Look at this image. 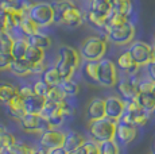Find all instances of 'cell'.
I'll return each mask as SVG.
<instances>
[{
	"instance_id": "cell-1",
	"label": "cell",
	"mask_w": 155,
	"mask_h": 154,
	"mask_svg": "<svg viewBox=\"0 0 155 154\" xmlns=\"http://www.w3.org/2000/svg\"><path fill=\"white\" fill-rule=\"evenodd\" d=\"M54 11V23L70 28L80 27L84 22V14L71 0H55L51 3Z\"/></svg>"
},
{
	"instance_id": "cell-2",
	"label": "cell",
	"mask_w": 155,
	"mask_h": 154,
	"mask_svg": "<svg viewBox=\"0 0 155 154\" xmlns=\"http://www.w3.org/2000/svg\"><path fill=\"white\" fill-rule=\"evenodd\" d=\"M81 62V55L76 49L70 46H61L58 50V58L55 62V69L58 70L62 80L71 79Z\"/></svg>"
},
{
	"instance_id": "cell-3",
	"label": "cell",
	"mask_w": 155,
	"mask_h": 154,
	"mask_svg": "<svg viewBox=\"0 0 155 154\" xmlns=\"http://www.w3.org/2000/svg\"><path fill=\"white\" fill-rule=\"evenodd\" d=\"M108 49L105 38L101 37H88L82 42L81 49H80V55L85 61H99L104 58Z\"/></svg>"
},
{
	"instance_id": "cell-4",
	"label": "cell",
	"mask_w": 155,
	"mask_h": 154,
	"mask_svg": "<svg viewBox=\"0 0 155 154\" xmlns=\"http://www.w3.org/2000/svg\"><path fill=\"white\" fill-rule=\"evenodd\" d=\"M116 123L117 122L108 119L105 116L101 119L92 120V122H89V134H91L92 139L97 143L115 139Z\"/></svg>"
},
{
	"instance_id": "cell-5",
	"label": "cell",
	"mask_w": 155,
	"mask_h": 154,
	"mask_svg": "<svg viewBox=\"0 0 155 154\" xmlns=\"http://www.w3.org/2000/svg\"><path fill=\"white\" fill-rule=\"evenodd\" d=\"M27 16L32 19L41 27H49L54 23V11H53L51 3L39 2L32 3L31 8L28 10Z\"/></svg>"
},
{
	"instance_id": "cell-6",
	"label": "cell",
	"mask_w": 155,
	"mask_h": 154,
	"mask_svg": "<svg viewBox=\"0 0 155 154\" xmlns=\"http://www.w3.org/2000/svg\"><path fill=\"white\" fill-rule=\"evenodd\" d=\"M103 31L105 32L107 39H109L115 45H121V46L131 43L134 37H135V27L130 22L120 26H116V27H107Z\"/></svg>"
},
{
	"instance_id": "cell-7",
	"label": "cell",
	"mask_w": 155,
	"mask_h": 154,
	"mask_svg": "<svg viewBox=\"0 0 155 154\" xmlns=\"http://www.w3.org/2000/svg\"><path fill=\"white\" fill-rule=\"evenodd\" d=\"M121 122H126L134 126H144L150 120V114L144 111L135 100H127L124 105V112L120 118Z\"/></svg>"
},
{
	"instance_id": "cell-8",
	"label": "cell",
	"mask_w": 155,
	"mask_h": 154,
	"mask_svg": "<svg viewBox=\"0 0 155 154\" xmlns=\"http://www.w3.org/2000/svg\"><path fill=\"white\" fill-rule=\"evenodd\" d=\"M96 81L107 88H112L116 85V82H117V68L111 60L101 58L97 61Z\"/></svg>"
},
{
	"instance_id": "cell-9",
	"label": "cell",
	"mask_w": 155,
	"mask_h": 154,
	"mask_svg": "<svg viewBox=\"0 0 155 154\" xmlns=\"http://www.w3.org/2000/svg\"><path fill=\"white\" fill-rule=\"evenodd\" d=\"M127 52L130 53L132 60L139 66H146V65H148L150 62H153L155 60V53H154L153 46L143 42V41L131 42Z\"/></svg>"
},
{
	"instance_id": "cell-10",
	"label": "cell",
	"mask_w": 155,
	"mask_h": 154,
	"mask_svg": "<svg viewBox=\"0 0 155 154\" xmlns=\"http://www.w3.org/2000/svg\"><path fill=\"white\" fill-rule=\"evenodd\" d=\"M20 129L30 134H41L46 130L53 129L46 119H43L39 114H27L26 112L19 119Z\"/></svg>"
},
{
	"instance_id": "cell-11",
	"label": "cell",
	"mask_w": 155,
	"mask_h": 154,
	"mask_svg": "<svg viewBox=\"0 0 155 154\" xmlns=\"http://www.w3.org/2000/svg\"><path fill=\"white\" fill-rule=\"evenodd\" d=\"M135 75H130V77L117 80V82H116L117 91L124 102H127V100H134L135 96L138 95V87H136V85H138L139 79L135 77Z\"/></svg>"
},
{
	"instance_id": "cell-12",
	"label": "cell",
	"mask_w": 155,
	"mask_h": 154,
	"mask_svg": "<svg viewBox=\"0 0 155 154\" xmlns=\"http://www.w3.org/2000/svg\"><path fill=\"white\" fill-rule=\"evenodd\" d=\"M104 104H105V118L119 122L124 112L126 102L121 97L112 95V96H108L107 99H104Z\"/></svg>"
},
{
	"instance_id": "cell-13",
	"label": "cell",
	"mask_w": 155,
	"mask_h": 154,
	"mask_svg": "<svg viewBox=\"0 0 155 154\" xmlns=\"http://www.w3.org/2000/svg\"><path fill=\"white\" fill-rule=\"evenodd\" d=\"M64 139H65V132L59 131L57 129H50L41 132L39 145L42 149L50 150V149H54V147L62 146L64 145Z\"/></svg>"
},
{
	"instance_id": "cell-14",
	"label": "cell",
	"mask_w": 155,
	"mask_h": 154,
	"mask_svg": "<svg viewBox=\"0 0 155 154\" xmlns=\"http://www.w3.org/2000/svg\"><path fill=\"white\" fill-rule=\"evenodd\" d=\"M136 132H138L136 131V126L119 120V122L116 123L115 139H117L121 145H128L135 139Z\"/></svg>"
},
{
	"instance_id": "cell-15",
	"label": "cell",
	"mask_w": 155,
	"mask_h": 154,
	"mask_svg": "<svg viewBox=\"0 0 155 154\" xmlns=\"http://www.w3.org/2000/svg\"><path fill=\"white\" fill-rule=\"evenodd\" d=\"M105 116V104H104V99L101 97H94L91 100V103L86 107V118L89 122L96 119H101Z\"/></svg>"
},
{
	"instance_id": "cell-16",
	"label": "cell",
	"mask_w": 155,
	"mask_h": 154,
	"mask_svg": "<svg viewBox=\"0 0 155 154\" xmlns=\"http://www.w3.org/2000/svg\"><path fill=\"white\" fill-rule=\"evenodd\" d=\"M86 139L84 138V135L78 131H69L65 132V139H64V149L66 150L68 153L76 152L78 147H81L84 145V142Z\"/></svg>"
},
{
	"instance_id": "cell-17",
	"label": "cell",
	"mask_w": 155,
	"mask_h": 154,
	"mask_svg": "<svg viewBox=\"0 0 155 154\" xmlns=\"http://www.w3.org/2000/svg\"><path fill=\"white\" fill-rule=\"evenodd\" d=\"M116 68L123 70V72H126L127 75H135L139 69V65L135 64V61L132 60L130 53L126 50V52L121 53L117 57V60H116Z\"/></svg>"
},
{
	"instance_id": "cell-18",
	"label": "cell",
	"mask_w": 155,
	"mask_h": 154,
	"mask_svg": "<svg viewBox=\"0 0 155 154\" xmlns=\"http://www.w3.org/2000/svg\"><path fill=\"white\" fill-rule=\"evenodd\" d=\"M45 103H46V97L35 95V93L23 99V104H25V109L27 114H39L42 111Z\"/></svg>"
},
{
	"instance_id": "cell-19",
	"label": "cell",
	"mask_w": 155,
	"mask_h": 154,
	"mask_svg": "<svg viewBox=\"0 0 155 154\" xmlns=\"http://www.w3.org/2000/svg\"><path fill=\"white\" fill-rule=\"evenodd\" d=\"M5 108H7V112L12 119L15 120H19L23 115L26 114V109H25V104H23V99L16 96L14 99H11L8 103H5Z\"/></svg>"
},
{
	"instance_id": "cell-20",
	"label": "cell",
	"mask_w": 155,
	"mask_h": 154,
	"mask_svg": "<svg viewBox=\"0 0 155 154\" xmlns=\"http://www.w3.org/2000/svg\"><path fill=\"white\" fill-rule=\"evenodd\" d=\"M134 100L144 111H147L148 114H151L155 109V93L154 92H138V95L135 96Z\"/></svg>"
},
{
	"instance_id": "cell-21",
	"label": "cell",
	"mask_w": 155,
	"mask_h": 154,
	"mask_svg": "<svg viewBox=\"0 0 155 154\" xmlns=\"http://www.w3.org/2000/svg\"><path fill=\"white\" fill-rule=\"evenodd\" d=\"M8 70H11V73L18 77H25V76L31 75V65L25 58H20V60H15L14 58Z\"/></svg>"
},
{
	"instance_id": "cell-22",
	"label": "cell",
	"mask_w": 155,
	"mask_h": 154,
	"mask_svg": "<svg viewBox=\"0 0 155 154\" xmlns=\"http://www.w3.org/2000/svg\"><path fill=\"white\" fill-rule=\"evenodd\" d=\"M27 42H28L30 46H35V47H39V49L46 50L51 46V38H50L49 35L43 34V32L38 31L37 34L27 37Z\"/></svg>"
},
{
	"instance_id": "cell-23",
	"label": "cell",
	"mask_w": 155,
	"mask_h": 154,
	"mask_svg": "<svg viewBox=\"0 0 155 154\" xmlns=\"http://www.w3.org/2000/svg\"><path fill=\"white\" fill-rule=\"evenodd\" d=\"M25 60L27 61L30 65L42 64V62L45 61V50L39 49V47L28 45L27 52H26V54H25Z\"/></svg>"
},
{
	"instance_id": "cell-24",
	"label": "cell",
	"mask_w": 155,
	"mask_h": 154,
	"mask_svg": "<svg viewBox=\"0 0 155 154\" xmlns=\"http://www.w3.org/2000/svg\"><path fill=\"white\" fill-rule=\"evenodd\" d=\"M16 142V139L4 126L0 124V154L8 152L12 147V145Z\"/></svg>"
},
{
	"instance_id": "cell-25",
	"label": "cell",
	"mask_w": 155,
	"mask_h": 154,
	"mask_svg": "<svg viewBox=\"0 0 155 154\" xmlns=\"http://www.w3.org/2000/svg\"><path fill=\"white\" fill-rule=\"evenodd\" d=\"M28 47V42L27 38H19V39H15L11 47V55L15 60H20V58H25V54L27 52Z\"/></svg>"
},
{
	"instance_id": "cell-26",
	"label": "cell",
	"mask_w": 155,
	"mask_h": 154,
	"mask_svg": "<svg viewBox=\"0 0 155 154\" xmlns=\"http://www.w3.org/2000/svg\"><path fill=\"white\" fill-rule=\"evenodd\" d=\"M19 30L23 34V37H30V35H34L39 31V26L34 22L32 19H30L28 16H25L22 20L19 22Z\"/></svg>"
},
{
	"instance_id": "cell-27",
	"label": "cell",
	"mask_w": 155,
	"mask_h": 154,
	"mask_svg": "<svg viewBox=\"0 0 155 154\" xmlns=\"http://www.w3.org/2000/svg\"><path fill=\"white\" fill-rule=\"evenodd\" d=\"M59 88L62 89V92L66 97H76L77 95L80 93V85L78 82L73 81L71 79H68V80H62L58 85Z\"/></svg>"
},
{
	"instance_id": "cell-28",
	"label": "cell",
	"mask_w": 155,
	"mask_h": 154,
	"mask_svg": "<svg viewBox=\"0 0 155 154\" xmlns=\"http://www.w3.org/2000/svg\"><path fill=\"white\" fill-rule=\"evenodd\" d=\"M84 18L88 20V23L93 27L99 28V30H104L107 25V16L105 15H101V14H97V12H93V11L88 10V12L84 15Z\"/></svg>"
},
{
	"instance_id": "cell-29",
	"label": "cell",
	"mask_w": 155,
	"mask_h": 154,
	"mask_svg": "<svg viewBox=\"0 0 155 154\" xmlns=\"http://www.w3.org/2000/svg\"><path fill=\"white\" fill-rule=\"evenodd\" d=\"M89 10L107 16L109 11L112 10L111 0H91L89 2Z\"/></svg>"
},
{
	"instance_id": "cell-30",
	"label": "cell",
	"mask_w": 155,
	"mask_h": 154,
	"mask_svg": "<svg viewBox=\"0 0 155 154\" xmlns=\"http://www.w3.org/2000/svg\"><path fill=\"white\" fill-rule=\"evenodd\" d=\"M18 95V88L10 82H3L0 84V103L5 104L11 99H14Z\"/></svg>"
},
{
	"instance_id": "cell-31",
	"label": "cell",
	"mask_w": 155,
	"mask_h": 154,
	"mask_svg": "<svg viewBox=\"0 0 155 154\" xmlns=\"http://www.w3.org/2000/svg\"><path fill=\"white\" fill-rule=\"evenodd\" d=\"M112 11L124 16H130L132 12V0H111Z\"/></svg>"
},
{
	"instance_id": "cell-32",
	"label": "cell",
	"mask_w": 155,
	"mask_h": 154,
	"mask_svg": "<svg viewBox=\"0 0 155 154\" xmlns=\"http://www.w3.org/2000/svg\"><path fill=\"white\" fill-rule=\"evenodd\" d=\"M42 80L45 82L50 85V87H55V85H59V82L62 81L61 76H59L58 70L55 69V66L51 68H46L45 72L42 73Z\"/></svg>"
},
{
	"instance_id": "cell-33",
	"label": "cell",
	"mask_w": 155,
	"mask_h": 154,
	"mask_svg": "<svg viewBox=\"0 0 155 154\" xmlns=\"http://www.w3.org/2000/svg\"><path fill=\"white\" fill-rule=\"evenodd\" d=\"M128 22V16H124V15H120V14L115 12V11H109V14L107 15V25L104 28L107 27H116V26H120V25H124V23Z\"/></svg>"
},
{
	"instance_id": "cell-34",
	"label": "cell",
	"mask_w": 155,
	"mask_h": 154,
	"mask_svg": "<svg viewBox=\"0 0 155 154\" xmlns=\"http://www.w3.org/2000/svg\"><path fill=\"white\" fill-rule=\"evenodd\" d=\"M77 154H101L100 153V146L97 142L92 141H85L81 147L76 150Z\"/></svg>"
},
{
	"instance_id": "cell-35",
	"label": "cell",
	"mask_w": 155,
	"mask_h": 154,
	"mask_svg": "<svg viewBox=\"0 0 155 154\" xmlns=\"http://www.w3.org/2000/svg\"><path fill=\"white\" fill-rule=\"evenodd\" d=\"M100 146V153L101 154H120V149L116 142V139H111V141H105L99 143Z\"/></svg>"
},
{
	"instance_id": "cell-36",
	"label": "cell",
	"mask_w": 155,
	"mask_h": 154,
	"mask_svg": "<svg viewBox=\"0 0 155 154\" xmlns=\"http://www.w3.org/2000/svg\"><path fill=\"white\" fill-rule=\"evenodd\" d=\"M65 99H66V96L64 95L62 89L58 87V85H55V87H50L49 92H47V95H46V100L55 103V104L61 103L62 100H65Z\"/></svg>"
},
{
	"instance_id": "cell-37",
	"label": "cell",
	"mask_w": 155,
	"mask_h": 154,
	"mask_svg": "<svg viewBox=\"0 0 155 154\" xmlns=\"http://www.w3.org/2000/svg\"><path fill=\"white\" fill-rule=\"evenodd\" d=\"M12 43H14V38L11 37L7 31L0 30V52L10 53L11 47H12Z\"/></svg>"
},
{
	"instance_id": "cell-38",
	"label": "cell",
	"mask_w": 155,
	"mask_h": 154,
	"mask_svg": "<svg viewBox=\"0 0 155 154\" xmlns=\"http://www.w3.org/2000/svg\"><path fill=\"white\" fill-rule=\"evenodd\" d=\"M84 76L89 81H96L97 76V61H86L84 66Z\"/></svg>"
},
{
	"instance_id": "cell-39",
	"label": "cell",
	"mask_w": 155,
	"mask_h": 154,
	"mask_svg": "<svg viewBox=\"0 0 155 154\" xmlns=\"http://www.w3.org/2000/svg\"><path fill=\"white\" fill-rule=\"evenodd\" d=\"M58 109H59L58 104H55V103L46 100V103H45V105H43L42 111L39 112V115L43 118V119H46V120H47L50 116H53V115H54L55 112L58 111Z\"/></svg>"
},
{
	"instance_id": "cell-40",
	"label": "cell",
	"mask_w": 155,
	"mask_h": 154,
	"mask_svg": "<svg viewBox=\"0 0 155 154\" xmlns=\"http://www.w3.org/2000/svg\"><path fill=\"white\" fill-rule=\"evenodd\" d=\"M49 89H50V85L47 84V82H45L42 79L38 80V81H35L34 84H32V92H34L35 95H39V96L46 97Z\"/></svg>"
},
{
	"instance_id": "cell-41",
	"label": "cell",
	"mask_w": 155,
	"mask_h": 154,
	"mask_svg": "<svg viewBox=\"0 0 155 154\" xmlns=\"http://www.w3.org/2000/svg\"><path fill=\"white\" fill-rule=\"evenodd\" d=\"M138 92H153L154 89V80L150 77H144V79L138 80Z\"/></svg>"
},
{
	"instance_id": "cell-42",
	"label": "cell",
	"mask_w": 155,
	"mask_h": 154,
	"mask_svg": "<svg viewBox=\"0 0 155 154\" xmlns=\"http://www.w3.org/2000/svg\"><path fill=\"white\" fill-rule=\"evenodd\" d=\"M31 150H32V147L28 146L27 143L16 141L12 145V147L10 149V152L12 154H30V153H31Z\"/></svg>"
},
{
	"instance_id": "cell-43",
	"label": "cell",
	"mask_w": 155,
	"mask_h": 154,
	"mask_svg": "<svg viewBox=\"0 0 155 154\" xmlns=\"http://www.w3.org/2000/svg\"><path fill=\"white\" fill-rule=\"evenodd\" d=\"M58 107H59V111H61V114H62V116H64V118L71 116V115H73V112H74L73 105H71L70 103H68L66 99L62 100L61 103H58Z\"/></svg>"
},
{
	"instance_id": "cell-44",
	"label": "cell",
	"mask_w": 155,
	"mask_h": 154,
	"mask_svg": "<svg viewBox=\"0 0 155 154\" xmlns=\"http://www.w3.org/2000/svg\"><path fill=\"white\" fill-rule=\"evenodd\" d=\"M12 61H14V57L11 55V53H3V52H0V70L8 69Z\"/></svg>"
},
{
	"instance_id": "cell-45",
	"label": "cell",
	"mask_w": 155,
	"mask_h": 154,
	"mask_svg": "<svg viewBox=\"0 0 155 154\" xmlns=\"http://www.w3.org/2000/svg\"><path fill=\"white\" fill-rule=\"evenodd\" d=\"M32 93H34L32 92V87H30V85H22V87L18 88V96L22 97V99H26Z\"/></svg>"
},
{
	"instance_id": "cell-46",
	"label": "cell",
	"mask_w": 155,
	"mask_h": 154,
	"mask_svg": "<svg viewBox=\"0 0 155 154\" xmlns=\"http://www.w3.org/2000/svg\"><path fill=\"white\" fill-rule=\"evenodd\" d=\"M46 69L45 64H37V65H31V75H42Z\"/></svg>"
},
{
	"instance_id": "cell-47",
	"label": "cell",
	"mask_w": 155,
	"mask_h": 154,
	"mask_svg": "<svg viewBox=\"0 0 155 154\" xmlns=\"http://www.w3.org/2000/svg\"><path fill=\"white\" fill-rule=\"evenodd\" d=\"M5 28H7V14L0 10V30L5 31Z\"/></svg>"
},
{
	"instance_id": "cell-48",
	"label": "cell",
	"mask_w": 155,
	"mask_h": 154,
	"mask_svg": "<svg viewBox=\"0 0 155 154\" xmlns=\"http://www.w3.org/2000/svg\"><path fill=\"white\" fill-rule=\"evenodd\" d=\"M146 66H147V76L155 81V64L154 62H150V64L146 65Z\"/></svg>"
},
{
	"instance_id": "cell-49",
	"label": "cell",
	"mask_w": 155,
	"mask_h": 154,
	"mask_svg": "<svg viewBox=\"0 0 155 154\" xmlns=\"http://www.w3.org/2000/svg\"><path fill=\"white\" fill-rule=\"evenodd\" d=\"M47 154H69L66 150L64 149V146H58V147H54V149H50V150H46Z\"/></svg>"
},
{
	"instance_id": "cell-50",
	"label": "cell",
	"mask_w": 155,
	"mask_h": 154,
	"mask_svg": "<svg viewBox=\"0 0 155 154\" xmlns=\"http://www.w3.org/2000/svg\"><path fill=\"white\" fill-rule=\"evenodd\" d=\"M30 154H47V153H46V150L41 147V149H32Z\"/></svg>"
},
{
	"instance_id": "cell-51",
	"label": "cell",
	"mask_w": 155,
	"mask_h": 154,
	"mask_svg": "<svg viewBox=\"0 0 155 154\" xmlns=\"http://www.w3.org/2000/svg\"><path fill=\"white\" fill-rule=\"evenodd\" d=\"M153 49H154V53H155V35H154V42H153Z\"/></svg>"
},
{
	"instance_id": "cell-52",
	"label": "cell",
	"mask_w": 155,
	"mask_h": 154,
	"mask_svg": "<svg viewBox=\"0 0 155 154\" xmlns=\"http://www.w3.org/2000/svg\"><path fill=\"white\" fill-rule=\"evenodd\" d=\"M2 154H12V153H11L10 150H8V152H4V153H2Z\"/></svg>"
},
{
	"instance_id": "cell-53",
	"label": "cell",
	"mask_w": 155,
	"mask_h": 154,
	"mask_svg": "<svg viewBox=\"0 0 155 154\" xmlns=\"http://www.w3.org/2000/svg\"><path fill=\"white\" fill-rule=\"evenodd\" d=\"M153 92L155 93V81H154V89H153Z\"/></svg>"
},
{
	"instance_id": "cell-54",
	"label": "cell",
	"mask_w": 155,
	"mask_h": 154,
	"mask_svg": "<svg viewBox=\"0 0 155 154\" xmlns=\"http://www.w3.org/2000/svg\"><path fill=\"white\" fill-rule=\"evenodd\" d=\"M69 154H77V152H71V153H69Z\"/></svg>"
},
{
	"instance_id": "cell-55",
	"label": "cell",
	"mask_w": 155,
	"mask_h": 154,
	"mask_svg": "<svg viewBox=\"0 0 155 154\" xmlns=\"http://www.w3.org/2000/svg\"><path fill=\"white\" fill-rule=\"evenodd\" d=\"M154 153H155V141H154Z\"/></svg>"
},
{
	"instance_id": "cell-56",
	"label": "cell",
	"mask_w": 155,
	"mask_h": 154,
	"mask_svg": "<svg viewBox=\"0 0 155 154\" xmlns=\"http://www.w3.org/2000/svg\"><path fill=\"white\" fill-rule=\"evenodd\" d=\"M7 2H16V0H7Z\"/></svg>"
},
{
	"instance_id": "cell-57",
	"label": "cell",
	"mask_w": 155,
	"mask_h": 154,
	"mask_svg": "<svg viewBox=\"0 0 155 154\" xmlns=\"http://www.w3.org/2000/svg\"><path fill=\"white\" fill-rule=\"evenodd\" d=\"M153 62H154V64H155V60H154V61H153Z\"/></svg>"
},
{
	"instance_id": "cell-58",
	"label": "cell",
	"mask_w": 155,
	"mask_h": 154,
	"mask_svg": "<svg viewBox=\"0 0 155 154\" xmlns=\"http://www.w3.org/2000/svg\"><path fill=\"white\" fill-rule=\"evenodd\" d=\"M153 154H155V153H154V152H153Z\"/></svg>"
}]
</instances>
